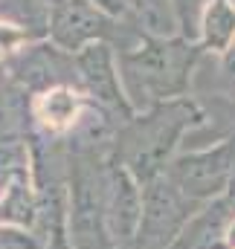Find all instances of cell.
I'll list each match as a JSON object with an SVG mask.
<instances>
[{
    "instance_id": "6da1fadb",
    "label": "cell",
    "mask_w": 235,
    "mask_h": 249,
    "mask_svg": "<svg viewBox=\"0 0 235 249\" xmlns=\"http://www.w3.org/2000/svg\"><path fill=\"white\" fill-rule=\"evenodd\" d=\"M206 122V107L192 96L154 105L148 110L134 113L117 127L111 157L139 186H148L151 180L166 174L169 162L177 157L183 136L195 127H203Z\"/></svg>"
},
{
    "instance_id": "7a4b0ae2",
    "label": "cell",
    "mask_w": 235,
    "mask_h": 249,
    "mask_svg": "<svg viewBox=\"0 0 235 249\" xmlns=\"http://www.w3.org/2000/svg\"><path fill=\"white\" fill-rule=\"evenodd\" d=\"M200 58L203 50L197 47V41H189L183 35L142 32L134 47L119 50V75L134 113L189 96L192 75Z\"/></svg>"
},
{
    "instance_id": "3957f363",
    "label": "cell",
    "mask_w": 235,
    "mask_h": 249,
    "mask_svg": "<svg viewBox=\"0 0 235 249\" xmlns=\"http://www.w3.org/2000/svg\"><path fill=\"white\" fill-rule=\"evenodd\" d=\"M235 171V136L221 139L209 148L180 151L166 168V177L189 200L206 206L227 194V186Z\"/></svg>"
},
{
    "instance_id": "277c9868",
    "label": "cell",
    "mask_w": 235,
    "mask_h": 249,
    "mask_svg": "<svg viewBox=\"0 0 235 249\" xmlns=\"http://www.w3.org/2000/svg\"><path fill=\"white\" fill-rule=\"evenodd\" d=\"M200 209V203L189 200L166 174H160L142 186V223L134 249H172Z\"/></svg>"
},
{
    "instance_id": "5b68a950",
    "label": "cell",
    "mask_w": 235,
    "mask_h": 249,
    "mask_svg": "<svg viewBox=\"0 0 235 249\" xmlns=\"http://www.w3.org/2000/svg\"><path fill=\"white\" fill-rule=\"evenodd\" d=\"M76 64V78L81 93L99 105L102 110H108L114 119L125 122L134 116V107L128 102V93L122 87V75H119V61H117V47L108 41H96L87 44L84 50H78L73 55Z\"/></svg>"
},
{
    "instance_id": "8992f818",
    "label": "cell",
    "mask_w": 235,
    "mask_h": 249,
    "mask_svg": "<svg viewBox=\"0 0 235 249\" xmlns=\"http://www.w3.org/2000/svg\"><path fill=\"white\" fill-rule=\"evenodd\" d=\"M105 217L117 249H134L142 223V186L108 154L102 165Z\"/></svg>"
},
{
    "instance_id": "52a82bcc",
    "label": "cell",
    "mask_w": 235,
    "mask_h": 249,
    "mask_svg": "<svg viewBox=\"0 0 235 249\" xmlns=\"http://www.w3.org/2000/svg\"><path fill=\"white\" fill-rule=\"evenodd\" d=\"M87 113V96L78 84H50L38 90L26 105V119L38 124L41 130L61 136L73 133Z\"/></svg>"
},
{
    "instance_id": "ba28073f",
    "label": "cell",
    "mask_w": 235,
    "mask_h": 249,
    "mask_svg": "<svg viewBox=\"0 0 235 249\" xmlns=\"http://www.w3.org/2000/svg\"><path fill=\"white\" fill-rule=\"evenodd\" d=\"M235 223L233 209L224 197L206 203L180 232L172 249H227V235Z\"/></svg>"
},
{
    "instance_id": "9c48e42d",
    "label": "cell",
    "mask_w": 235,
    "mask_h": 249,
    "mask_svg": "<svg viewBox=\"0 0 235 249\" xmlns=\"http://www.w3.org/2000/svg\"><path fill=\"white\" fill-rule=\"evenodd\" d=\"M235 44V0H206L197 20V47L203 55H224Z\"/></svg>"
},
{
    "instance_id": "30bf717a",
    "label": "cell",
    "mask_w": 235,
    "mask_h": 249,
    "mask_svg": "<svg viewBox=\"0 0 235 249\" xmlns=\"http://www.w3.org/2000/svg\"><path fill=\"white\" fill-rule=\"evenodd\" d=\"M206 0H172V18H175V32L197 41V20H200V9Z\"/></svg>"
},
{
    "instance_id": "8fae6325",
    "label": "cell",
    "mask_w": 235,
    "mask_h": 249,
    "mask_svg": "<svg viewBox=\"0 0 235 249\" xmlns=\"http://www.w3.org/2000/svg\"><path fill=\"white\" fill-rule=\"evenodd\" d=\"M218 87H221V102L235 107V44L218 58Z\"/></svg>"
},
{
    "instance_id": "7c38bea8",
    "label": "cell",
    "mask_w": 235,
    "mask_h": 249,
    "mask_svg": "<svg viewBox=\"0 0 235 249\" xmlns=\"http://www.w3.org/2000/svg\"><path fill=\"white\" fill-rule=\"evenodd\" d=\"M224 200H227V206L233 209V214H235V171H233V180H230V186H227V194H224Z\"/></svg>"
},
{
    "instance_id": "4fadbf2b",
    "label": "cell",
    "mask_w": 235,
    "mask_h": 249,
    "mask_svg": "<svg viewBox=\"0 0 235 249\" xmlns=\"http://www.w3.org/2000/svg\"><path fill=\"white\" fill-rule=\"evenodd\" d=\"M61 3H67V0H38V6L44 9V15H47L50 9H56V6H61Z\"/></svg>"
},
{
    "instance_id": "5bb4252c",
    "label": "cell",
    "mask_w": 235,
    "mask_h": 249,
    "mask_svg": "<svg viewBox=\"0 0 235 249\" xmlns=\"http://www.w3.org/2000/svg\"><path fill=\"white\" fill-rule=\"evenodd\" d=\"M137 3H142V6H148V9H151V6H154V3H151V0H137Z\"/></svg>"
}]
</instances>
